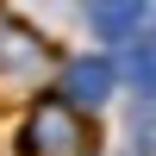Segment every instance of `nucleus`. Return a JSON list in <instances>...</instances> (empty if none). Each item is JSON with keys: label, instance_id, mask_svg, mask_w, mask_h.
Wrapping results in <instances>:
<instances>
[{"label": "nucleus", "instance_id": "f257e3e1", "mask_svg": "<svg viewBox=\"0 0 156 156\" xmlns=\"http://www.w3.org/2000/svg\"><path fill=\"white\" fill-rule=\"evenodd\" d=\"M100 137L69 100H37L19 125V156H94Z\"/></svg>", "mask_w": 156, "mask_h": 156}, {"label": "nucleus", "instance_id": "f03ea898", "mask_svg": "<svg viewBox=\"0 0 156 156\" xmlns=\"http://www.w3.org/2000/svg\"><path fill=\"white\" fill-rule=\"evenodd\" d=\"M44 75H50V44L31 25H19V19L0 12V81L25 87V81H44Z\"/></svg>", "mask_w": 156, "mask_h": 156}, {"label": "nucleus", "instance_id": "7ed1b4c3", "mask_svg": "<svg viewBox=\"0 0 156 156\" xmlns=\"http://www.w3.org/2000/svg\"><path fill=\"white\" fill-rule=\"evenodd\" d=\"M62 87H69V106H106L112 100V62L106 56H75L62 69Z\"/></svg>", "mask_w": 156, "mask_h": 156}, {"label": "nucleus", "instance_id": "20e7f679", "mask_svg": "<svg viewBox=\"0 0 156 156\" xmlns=\"http://www.w3.org/2000/svg\"><path fill=\"white\" fill-rule=\"evenodd\" d=\"M125 81H131L144 100H156V44H131L125 50Z\"/></svg>", "mask_w": 156, "mask_h": 156}, {"label": "nucleus", "instance_id": "39448f33", "mask_svg": "<svg viewBox=\"0 0 156 156\" xmlns=\"http://www.w3.org/2000/svg\"><path fill=\"white\" fill-rule=\"evenodd\" d=\"M87 19H94V31H100V37H125L137 19H144V6H131V0H112V6H94Z\"/></svg>", "mask_w": 156, "mask_h": 156}]
</instances>
